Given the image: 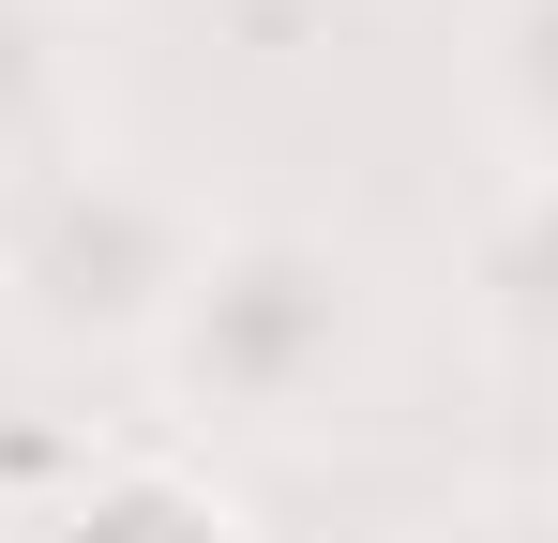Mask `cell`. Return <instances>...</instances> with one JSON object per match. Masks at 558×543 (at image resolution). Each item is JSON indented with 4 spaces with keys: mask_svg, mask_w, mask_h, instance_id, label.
<instances>
[{
    "mask_svg": "<svg viewBox=\"0 0 558 543\" xmlns=\"http://www.w3.org/2000/svg\"><path fill=\"white\" fill-rule=\"evenodd\" d=\"M363 362H377V272L332 227L227 212L151 348V393H167V438H317L363 393Z\"/></svg>",
    "mask_w": 558,
    "mask_h": 543,
    "instance_id": "cell-1",
    "label": "cell"
},
{
    "mask_svg": "<svg viewBox=\"0 0 558 543\" xmlns=\"http://www.w3.org/2000/svg\"><path fill=\"white\" fill-rule=\"evenodd\" d=\"M211 227L227 212L182 167L76 136L61 167L0 181V333L46 362H151L196 257H211Z\"/></svg>",
    "mask_w": 558,
    "mask_h": 543,
    "instance_id": "cell-2",
    "label": "cell"
},
{
    "mask_svg": "<svg viewBox=\"0 0 558 543\" xmlns=\"http://www.w3.org/2000/svg\"><path fill=\"white\" fill-rule=\"evenodd\" d=\"M15 529L31 543H257V514H242V483H227L196 438L136 423V438H76L61 483H46Z\"/></svg>",
    "mask_w": 558,
    "mask_h": 543,
    "instance_id": "cell-3",
    "label": "cell"
},
{
    "mask_svg": "<svg viewBox=\"0 0 558 543\" xmlns=\"http://www.w3.org/2000/svg\"><path fill=\"white\" fill-rule=\"evenodd\" d=\"M468 317L513 362H558V167H498L468 196Z\"/></svg>",
    "mask_w": 558,
    "mask_h": 543,
    "instance_id": "cell-4",
    "label": "cell"
},
{
    "mask_svg": "<svg viewBox=\"0 0 558 543\" xmlns=\"http://www.w3.org/2000/svg\"><path fill=\"white\" fill-rule=\"evenodd\" d=\"M468 106L498 167H558V0H483L468 15Z\"/></svg>",
    "mask_w": 558,
    "mask_h": 543,
    "instance_id": "cell-5",
    "label": "cell"
},
{
    "mask_svg": "<svg viewBox=\"0 0 558 543\" xmlns=\"http://www.w3.org/2000/svg\"><path fill=\"white\" fill-rule=\"evenodd\" d=\"M92 136V76H76V15L46 0H0V181L61 167Z\"/></svg>",
    "mask_w": 558,
    "mask_h": 543,
    "instance_id": "cell-6",
    "label": "cell"
},
{
    "mask_svg": "<svg viewBox=\"0 0 558 543\" xmlns=\"http://www.w3.org/2000/svg\"><path fill=\"white\" fill-rule=\"evenodd\" d=\"M423 543H558V483H513V498H468V514H438Z\"/></svg>",
    "mask_w": 558,
    "mask_h": 543,
    "instance_id": "cell-7",
    "label": "cell"
},
{
    "mask_svg": "<svg viewBox=\"0 0 558 543\" xmlns=\"http://www.w3.org/2000/svg\"><path fill=\"white\" fill-rule=\"evenodd\" d=\"M46 15H92V0H46Z\"/></svg>",
    "mask_w": 558,
    "mask_h": 543,
    "instance_id": "cell-8",
    "label": "cell"
}]
</instances>
